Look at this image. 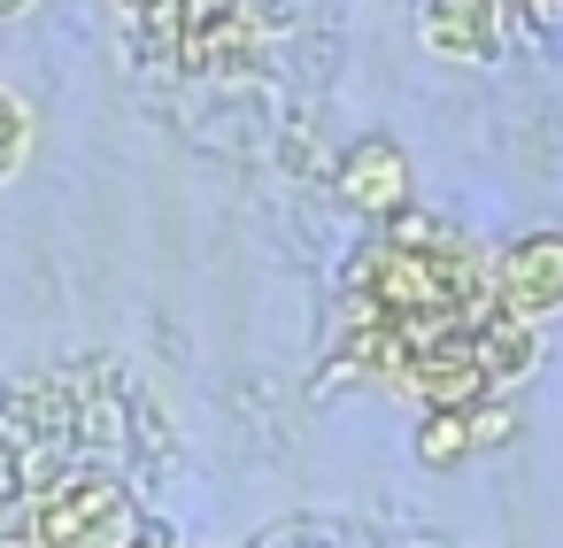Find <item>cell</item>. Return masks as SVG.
Returning a JSON list of instances; mask_svg holds the SVG:
<instances>
[{
    "mask_svg": "<svg viewBox=\"0 0 563 548\" xmlns=\"http://www.w3.org/2000/svg\"><path fill=\"white\" fill-rule=\"evenodd\" d=\"M486 302H494L501 317H517V325L563 309V232H532V240H517V248L494 263V294H486Z\"/></svg>",
    "mask_w": 563,
    "mask_h": 548,
    "instance_id": "cell-3",
    "label": "cell"
},
{
    "mask_svg": "<svg viewBox=\"0 0 563 548\" xmlns=\"http://www.w3.org/2000/svg\"><path fill=\"white\" fill-rule=\"evenodd\" d=\"M471 348H478V371H486V386H494V379H525V371L540 363V340H532V325H517V317H501V309H486V317L471 325Z\"/></svg>",
    "mask_w": 563,
    "mask_h": 548,
    "instance_id": "cell-6",
    "label": "cell"
},
{
    "mask_svg": "<svg viewBox=\"0 0 563 548\" xmlns=\"http://www.w3.org/2000/svg\"><path fill=\"white\" fill-rule=\"evenodd\" d=\"M424 47L486 63L494 55V0H432V9H424Z\"/></svg>",
    "mask_w": 563,
    "mask_h": 548,
    "instance_id": "cell-5",
    "label": "cell"
},
{
    "mask_svg": "<svg viewBox=\"0 0 563 548\" xmlns=\"http://www.w3.org/2000/svg\"><path fill=\"white\" fill-rule=\"evenodd\" d=\"M371 302H378V325L432 340V332H455V317L486 294H478V263L463 248H378L371 255Z\"/></svg>",
    "mask_w": 563,
    "mask_h": 548,
    "instance_id": "cell-1",
    "label": "cell"
},
{
    "mask_svg": "<svg viewBox=\"0 0 563 548\" xmlns=\"http://www.w3.org/2000/svg\"><path fill=\"white\" fill-rule=\"evenodd\" d=\"M24 140H32V124H24V101H16V94H0V178H9V171L24 163Z\"/></svg>",
    "mask_w": 563,
    "mask_h": 548,
    "instance_id": "cell-8",
    "label": "cell"
},
{
    "mask_svg": "<svg viewBox=\"0 0 563 548\" xmlns=\"http://www.w3.org/2000/svg\"><path fill=\"white\" fill-rule=\"evenodd\" d=\"M417 456H424L432 471L463 463V456H471V417H424V432H417Z\"/></svg>",
    "mask_w": 563,
    "mask_h": 548,
    "instance_id": "cell-7",
    "label": "cell"
},
{
    "mask_svg": "<svg viewBox=\"0 0 563 548\" xmlns=\"http://www.w3.org/2000/svg\"><path fill=\"white\" fill-rule=\"evenodd\" d=\"M40 548H124L140 533L132 517V494L117 479H70L40 502Z\"/></svg>",
    "mask_w": 563,
    "mask_h": 548,
    "instance_id": "cell-2",
    "label": "cell"
},
{
    "mask_svg": "<svg viewBox=\"0 0 563 548\" xmlns=\"http://www.w3.org/2000/svg\"><path fill=\"white\" fill-rule=\"evenodd\" d=\"M132 9H147V0H132Z\"/></svg>",
    "mask_w": 563,
    "mask_h": 548,
    "instance_id": "cell-11",
    "label": "cell"
},
{
    "mask_svg": "<svg viewBox=\"0 0 563 548\" xmlns=\"http://www.w3.org/2000/svg\"><path fill=\"white\" fill-rule=\"evenodd\" d=\"M478 440H509V417L501 409H471V448Z\"/></svg>",
    "mask_w": 563,
    "mask_h": 548,
    "instance_id": "cell-9",
    "label": "cell"
},
{
    "mask_svg": "<svg viewBox=\"0 0 563 548\" xmlns=\"http://www.w3.org/2000/svg\"><path fill=\"white\" fill-rule=\"evenodd\" d=\"M401 194H409V163H401V147L363 140V147L340 163V201H355V209L386 217V209H401Z\"/></svg>",
    "mask_w": 563,
    "mask_h": 548,
    "instance_id": "cell-4",
    "label": "cell"
},
{
    "mask_svg": "<svg viewBox=\"0 0 563 548\" xmlns=\"http://www.w3.org/2000/svg\"><path fill=\"white\" fill-rule=\"evenodd\" d=\"M24 9H32V0H0V17H24Z\"/></svg>",
    "mask_w": 563,
    "mask_h": 548,
    "instance_id": "cell-10",
    "label": "cell"
}]
</instances>
